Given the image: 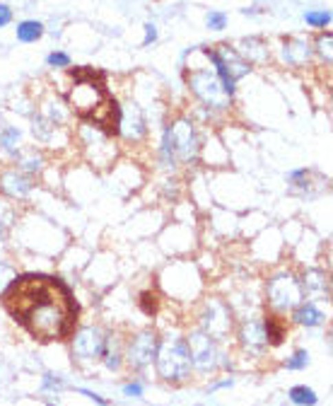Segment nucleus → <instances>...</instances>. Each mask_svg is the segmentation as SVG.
I'll return each mask as SVG.
<instances>
[{
	"label": "nucleus",
	"mask_w": 333,
	"mask_h": 406,
	"mask_svg": "<svg viewBox=\"0 0 333 406\" xmlns=\"http://www.w3.org/2000/svg\"><path fill=\"white\" fill-rule=\"evenodd\" d=\"M3 308L36 341H65L75 334L78 305L68 286L44 273H25L3 292Z\"/></svg>",
	"instance_id": "1"
},
{
	"label": "nucleus",
	"mask_w": 333,
	"mask_h": 406,
	"mask_svg": "<svg viewBox=\"0 0 333 406\" xmlns=\"http://www.w3.org/2000/svg\"><path fill=\"white\" fill-rule=\"evenodd\" d=\"M75 85L68 94L70 109L85 121H92L104 133L116 136L121 131V109L116 99L109 97L104 87V75L94 73L92 68H80L73 73Z\"/></svg>",
	"instance_id": "2"
},
{
	"label": "nucleus",
	"mask_w": 333,
	"mask_h": 406,
	"mask_svg": "<svg viewBox=\"0 0 333 406\" xmlns=\"http://www.w3.org/2000/svg\"><path fill=\"white\" fill-rule=\"evenodd\" d=\"M198 148L201 140L193 129L191 121H177L164 131V140H162V160L166 167H174L177 162H193L198 158Z\"/></svg>",
	"instance_id": "3"
},
{
	"label": "nucleus",
	"mask_w": 333,
	"mask_h": 406,
	"mask_svg": "<svg viewBox=\"0 0 333 406\" xmlns=\"http://www.w3.org/2000/svg\"><path fill=\"white\" fill-rule=\"evenodd\" d=\"M157 372L166 382H182L191 370V356L184 339H166L157 346L155 353Z\"/></svg>",
	"instance_id": "4"
},
{
	"label": "nucleus",
	"mask_w": 333,
	"mask_h": 406,
	"mask_svg": "<svg viewBox=\"0 0 333 406\" xmlns=\"http://www.w3.org/2000/svg\"><path fill=\"white\" fill-rule=\"evenodd\" d=\"M186 83L191 87V92L201 99L206 107L213 109H227L230 107V94L225 92L220 78L215 75V70H206V68H193L186 70Z\"/></svg>",
	"instance_id": "5"
},
{
	"label": "nucleus",
	"mask_w": 333,
	"mask_h": 406,
	"mask_svg": "<svg viewBox=\"0 0 333 406\" xmlns=\"http://www.w3.org/2000/svg\"><path fill=\"white\" fill-rule=\"evenodd\" d=\"M302 300V286L290 273L270 278L268 283V302L278 310H294Z\"/></svg>",
	"instance_id": "6"
},
{
	"label": "nucleus",
	"mask_w": 333,
	"mask_h": 406,
	"mask_svg": "<svg viewBox=\"0 0 333 406\" xmlns=\"http://www.w3.org/2000/svg\"><path fill=\"white\" fill-rule=\"evenodd\" d=\"M186 346L189 356H191V365L201 367V370H211V367L217 365V348L206 332H196L186 341Z\"/></svg>",
	"instance_id": "7"
},
{
	"label": "nucleus",
	"mask_w": 333,
	"mask_h": 406,
	"mask_svg": "<svg viewBox=\"0 0 333 406\" xmlns=\"http://www.w3.org/2000/svg\"><path fill=\"white\" fill-rule=\"evenodd\" d=\"M73 353L78 358H97L107 353V339L99 329L83 327L73 334Z\"/></svg>",
	"instance_id": "8"
},
{
	"label": "nucleus",
	"mask_w": 333,
	"mask_h": 406,
	"mask_svg": "<svg viewBox=\"0 0 333 406\" xmlns=\"http://www.w3.org/2000/svg\"><path fill=\"white\" fill-rule=\"evenodd\" d=\"M157 336L152 332H142L138 334L136 339H133L131 348H128V361H131L133 367H145L152 363V358H155L157 353Z\"/></svg>",
	"instance_id": "9"
},
{
	"label": "nucleus",
	"mask_w": 333,
	"mask_h": 406,
	"mask_svg": "<svg viewBox=\"0 0 333 406\" xmlns=\"http://www.w3.org/2000/svg\"><path fill=\"white\" fill-rule=\"evenodd\" d=\"M230 329V314L225 312L220 302H211V308H208V319H206V334L211 339L222 336V334Z\"/></svg>",
	"instance_id": "10"
},
{
	"label": "nucleus",
	"mask_w": 333,
	"mask_h": 406,
	"mask_svg": "<svg viewBox=\"0 0 333 406\" xmlns=\"http://www.w3.org/2000/svg\"><path fill=\"white\" fill-rule=\"evenodd\" d=\"M217 56H220V61L225 63V68H227V73H230V78L235 80H239V78H244L246 73H249V63H246L244 58H241L239 54H237L235 49H230V46H220V51H217Z\"/></svg>",
	"instance_id": "11"
},
{
	"label": "nucleus",
	"mask_w": 333,
	"mask_h": 406,
	"mask_svg": "<svg viewBox=\"0 0 333 406\" xmlns=\"http://www.w3.org/2000/svg\"><path fill=\"white\" fill-rule=\"evenodd\" d=\"M283 58L288 61L290 65L299 68V65H304L309 58H312V49H309L307 41L290 39V41H285V46H283Z\"/></svg>",
	"instance_id": "12"
},
{
	"label": "nucleus",
	"mask_w": 333,
	"mask_h": 406,
	"mask_svg": "<svg viewBox=\"0 0 333 406\" xmlns=\"http://www.w3.org/2000/svg\"><path fill=\"white\" fill-rule=\"evenodd\" d=\"M3 191L6 193H10V196H27V193L32 191V179L30 177H25L22 172H8L6 177H3Z\"/></svg>",
	"instance_id": "13"
},
{
	"label": "nucleus",
	"mask_w": 333,
	"mask_h": 406,
	"mask_svg": "<svg viewBox=\"0 0 333 406\" xmlns=\"http://www.w3.org/2000/svg\"><path fill=\"white\" fill-rule=\"evenodd\" d=\"M266 332H264V324L259 322H246L244 329H241V343H244L249 351H261L266 346Z\"/></svg>",
	"instance_id": "14"
},
{
	"label": "nucleus",
	"mask_w": 333,
	"mask_h": 406,
	"mask_svg": "<svg viewBox=\"0 0 333 406\" xmlns=\"http://www.w3.org/2000/svg\"><path fill=\"white\" fill-rule=\"evenodd\" d=\"M41 36H44V25L36 20H25L17 25V39L22 41V44H34V41H39Z\"/></svg>",
	"instance_id": "15"
},
{
	"label": "nucleus",
	"mask_w": 333,
	"mask_h": 406,
	"mask_svg": "<svg viewBox=\"0 0 333 406\" xmlns=\"http://www.w3.org/2000/svg\"><path fill=\"white\" fill-rule=\"evenodd\" d=\"M292 319L297 324H304V327H319V324L323 322V314L319 312L314 305H297Z\"/></svg>",
	"instance_id": "16"
},
{
	"label": "nucleus",
	"mask_w": 333,
	"mask_h": 406,
	"mask_svg": "<svg viewBox=\"0 0 333 406\" xmlns=\"http://www.w3.org/2000/svg\"><path fill=\"white\" fill-rule=\"evenodd\" d=\"M290 399L299 406H314L316 404V392L299 385V387H292V389H290Z\"/></svg>",
	"instance_id": "17"
},
{
	"label": "nucleus",
	"mask_w": 333,
	"mask_h": 406,
	"mask_svg": "<svg viewBox=\"0 0 333 406\" xmlns=\"http://www.w3.org/2000/svg\"><path fill=\"white\" fill-rule=\"evenodd\" d=\"M17 143H20V131L12 129V126H6L0 131V148L6 153H17Z\"/></svg>",
	"instance_id": "18"
},
{
	"label": "nucleus",
	"mask_w": 333,
	"mask_h": 406,
	"mask_svg": "<svg viewBox=\"0 0 333 406\" xmlns=\"http://www.w3.org/2000/svg\"><path fill=\"white\" fill-rule=\"evenodd\" d=\"M264 332H266V339H270V343L283 341V327H280V322L275 317H266Z\"/></svg>",
	"instance_id": "19"
},
{
	"label": "nucleus",
	"mask_w": 333,
	"mask_h": 406,
	"mask_svg": "<svg viewBox=\"0 0 333 406\" xmlns=\"http://www.w3.org/2000/svg\"><path fill=\"white\" fill-rule=\"evenodd\" d=\"M304 22L312 27H326L331 25V12L326 10H312V12H304Z\"/></svg>",
	"instance_id": "20"
},
{
	"label": "nucleus",
	"mask_w": 333,
	"mask_h": 406,
	"mask_svg": "<svg viewBox=\"0 0 333 406\" xmlns=\"http://www.w3.org/2000/svg\"><path fill=\"white\" fill-rule=\"evenodd\" d=\"M206 25H208V30H213V32H222L227 27V15L220 10H211L206 15Z\"/></svg>",
	"instance_id": "21"
},
{
	"label": "nucleus",
	"mask_w": 333,
	"mask_h": 406,
	"mask_svg": "<svg viewBox=\"0 0 333 406\" xmlns=\"http://www.w3.org/2000/svg\"><path fill=\"white\" fill-rule=\"evenodd\" d=\"M331 44H333V34L331 32H326V34H321L319 36V41H316V46H319V54L323 56V58L331 63Z\"/></svg>",
	"instance_id": "22"
},
{
	"label": "nucleus",
	"mask_w": 333,
	"mask_h": 406,
	"mask_svg": "<svg viewBox=\"0 0 333 406\" xmlns=\"http://www.w3.org/2000/svg\"><path fill=\"white\" fill-rule=\"evenodd\" d=\"M51 131H54V124H51L49 119H41V116H36V119H34V136H39V138H49Z\"/></svg>",
	"instance_id": "23"
},
{
	"label": "nucleus",
	"mask_w": 333,
	"mask_h": 406,
	"mask_svg": "<svg viewBox=\"0 0 333 406\" xmlns=\"http://www.w3.org/2000/svg\"><path fill=\"white\" fill-rule=\"evenodd\" d=\"M307 363H309V353L307 351H297L288 361V370H302V367H307Z\"/></svg>",
	"instance_id": "24"
},
{
	"label": "nucleus",
	"mask_w": 333,
	"mask_h": 406,
	"mask_svg": "<svg viewBox=\"0 0 333 406\" xmlns=\"http://www.w3.org/2000/svg\"><path fill=\"white\" fill-rule=\"evenodd\" d=\"M46 63H49L51 68H68V65H70V56L68 54H61V51H54V54L46 58Z\"/></svg>",
	"instance_id": "25"
},
{
	"label": "nucleus",
	"mask_w": 333,
	"mask_h": 406,
	"mask_svg": "<svg viewBox=\"0 0 333 406\" xmlns=\"http://www.w3.org/2000/svg\"><path fill=\"white\" fill-rule=\"evenodd\" d=\"M155 39H157V27L152 25V22H147V25H145V39H142V46H150Z\"/></svg>",
	"instance_id": "26"
},
{
	"label": "nucleus",
	"mask_w": 333,
	"mask_h": 406,
	"mask_svg": "<svg viewBox=\"0 0 333 406\" xmlns=\"http://www.w3.org/2000/svg\"><path fill=\"white\" fill-rule=\"evenodd\" d=\"M10 20H12V10L8 6H0V27L10 25Z\"/></svg>",
	"instance_id": "27"
},
{
	"label": "nucleus",
	"mask_w": 333,
	"mask_h": 406,
	"mask_svg": "<svg viewBox=\"0 0 333 406\" xmlns=\"http://www.w3.org/2000/svg\"><path fill=\"white\" fill-rule=\"evenodd\" d=\"M123 392H126V394H131V396H140L142 394V387L140 385H126V387H123Z\"/></svg>",
	"instance_id": "28"
}]
</instances>
